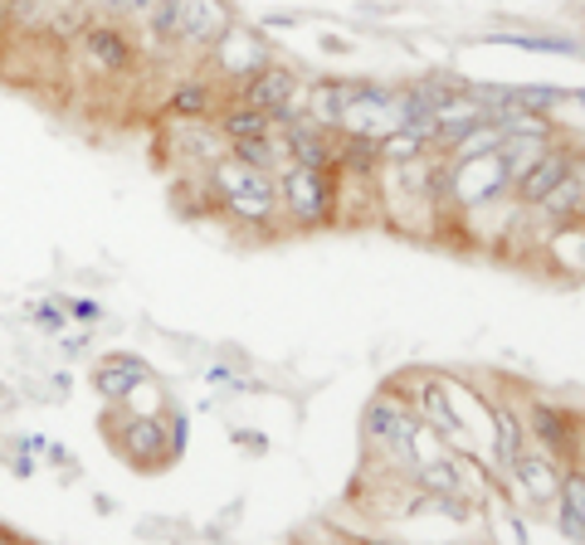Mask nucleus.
<instances>
[{"instance_id":"nucleus-1","label":"nucleus","mask_w":585,"mask_h":545,"mask_svg":"<svg viewBox=\"0 0 585 545\" xmlns=\"http://www.w3.org/2000/svg\"><path fill=\"white\" fill-rule=\"evenodd\" d=\"M210 190H220V204L230 214H240V220H258L264 224L268 214L278 210V186L268 170H254L244 162H234V156H220L216 166H210Z\"/></svg>"},{"instance_id":"nucleus-2","label":"nucleus","mask_w":585,"mask_h":545,"mask_svg":"<svg viewBox=\"0 0 585 545\" xmlns=\"http://www.w3.org/2000/svg\"><path fill=\"white\" fill-rule=\"evenodd\" d=\"M274 186H278V204H284L298 224H328L336 214V170L288 166Z\"/></svg>"},{"instance_id":"nucleus-3","label":"nucleus","mask_w":585,"mask_h":545,"mask_svg":"<svg viewBox=\"0 0 585 545\" xmlns=\"http://www.w3.org/2000/svg\"><path fill=\"white\" fill-rule=\"evenodd\" d=\"M444 180H449V196H454L459 204H468V210L493 204L503 190H512V180H508V170H503L498 152H493V156H474V162H454Z\"/></svg>"},{"instance_id":"nucleus-4","label":"nucleus","mask_w":585,"mask_h":545,"mask_svg":"<svg viewBox=\"0 0 585 545\" xmlns=\"http://www.w3.org/2000/svg\"><path fill=\"white\" fill-rule=\"evenodd\" d=\"M292 98H298V74L292 68H258L250 84H240V102H250L254 112H264L268 122L288 118L292 112Z\"/></svg>"},{"instance_id":"nucleus-5","label":"nucleus","mask_w":585,"mask_h":545,"mask_svg":"<svg viewBox=\"0 0 585 545\" xmlns=\"http://www.w3.org/2000/svg\"><path fill=\"white\" fill-rule=\"evenodd\" d=\"M230 30H234L230 0H181V20H176V34H181L190 49H216V44Z\"/></svg>"},{"instance_id":"nucleus-6","label":"nucleus","mask_w":585,"mask_h":545,"mask_svg":"<svg viewBox=\"0 0 585 545\" xmlns=\"http://www.w3.org/2000/svg\"><path fill=\"white\" fill-rule=\"evenodd\" d=\"M576 166H581V162H576V152H566V146H547V152L537 156V166L527 170V176L512 186V190H517V200H522V204H537V200L547 196V190H556L561 180H566Z\"/></svg>"},{"instance_id":"nucleus-7","label":"nucleus","mask_w":585,"mask_h":545,"mask_svg":"<svg viewBox=\"0 0 585 545\" xmlns=\"http://www.w3.org/2000/svg\"><path fill=\"white\" fill-rule=\"evenodd\" d=\"M216 64L224 68L230 78H240V84H250L258 68H268V49H264V34H240L230 30L224 40L216 44Z\"/></svg>"},{"instance_id":"nucleus-8","label":"nucleus","mask_w":585,"mask_h":545,"mask_svg":"<svg viewBox=\"0 0 585 545\" xmlns=\"http://www.w3.org/2000/svg\"><path fill=\"white\" fill-rule=\"evenodd\" d=\"M517 477V487H522V497H532V502H556V487H561V472L566 468H556V458L551 453H517L512 458V468Z\"/></svg>"},{"instance_id":"nucleus-9","label":"nucleus","mask_w":585,"mask_h":545,"mask_svg":"<svg viewBox=\"0 0 585 545\" xmlns=\"http://www.w3.org/2000/svg\"><path fill=\"white\" fill-rule=\"evenodd\" d=\"M356 98H362V84H312L308 88V112H302V118H308L312 127L332 132V127H342V112L352 108Z\"/></svg>"},{"instance_id":"nucleus-10","label":"nucleus","mask_w":585,"mask_h":545,"mask_svg":"<svg viewBox=\"0 0 585 545\" xmlns=\"http://www.w3.org/2000/svg\"><path fill=\"white\" fill-rule=\"evenodd\" d=\"M137 385H146V366L137 356H108L93 366V390L103 400H128Z\"/></svg>"},{"instance_id":"nucleus-11","label":"nucleus","mask_w":585,"mask_h":545,"mask_svg":"<svg viewBox=\"0 0 585 545\" xmlns=\"http://www.w3.org/2000/svg\"><path fill=\"white\" fill-rule=\"evenodd\" d=\"M556 521H561V536L571 545L585 541V472L571 468L561 472V487H556Z\"/></svg>"},{"instance_id":"nucleus-12","label":"nucleus","mask_w":585,"mask_h":545,"mask_svg":"<svg viewBox=\"0 0 585 545\" xmlns=\"http://www.w3.org/2000/svg\"><path fill=\"white\" fill-rule=\"evenodd\" d=\"M78 40H84V54L103 68V74H122V68L132 64V44L122 40L112 25H88Z\"/></svg>"},{"instance_id":"nucleus-13","label":"nucleus","mask_w":585,"mask_h":545,"mask_svg":"<svg viewBox=\"0 0 585 545\" xmlns=\"http://www.w3.org/2000/svg\"><path fill=\"white\" fill-rule=\"evenodd\" d=\"M532 434L542 443V453L551 458H561V453L576 443V429H571V414L556 404H532Z\"/></svg>"},{"instance_id":"nucleus-14","label":"nucleus","mask_w":585,"mask_h":545,"mask_svg":"<svg viewBox=\"0 0 585 545\" xmlns=\"http://www.w3.org/2000/svg\"><path fill=\"white\" fill-rule=\"evenodd\" d=\"M410 400H415V409H420V414L439 429V434H454V429H464V424H459V414H454V404H449V390H444L439 380H430V375H424V380H415Z\"/></svg>"},{"instance_id":"nucleus-15","label":"nucleus","mask_w":585,"mask_h":545,"mask_svg":"<svg viewBox=\"0 0 585 545\" xmlns=\"http://www.w3.org/2000/svg\"><path fill=\"white\" fill-rule=\"evenodd\" d=\"M581 196H585V170L576 166L556 190H547V196L537 200V210L551 214V220H571V224H576L581 220V204H585Z\"/></svg>"},{"instance_id":"nucleus-16","label":"nucleus","mask_w":585,"mask_h":545,"mask_svg":"<svg viewBox=\"0 0 585 545\" xmlns=\"http://www.w3.org/2000/svg\"><path fill=\"white\" fill-rule=\"evenodd\" d=\"M547 146H551V136H503L498 162H503V170H508V180H512V186L527 176V170L537 166V156H542Z\"/></svg>"},{"instance_id":"nucleus-17","label":"nucleus","mask_w":585,"mask_h":545,"mask_svg":"<svg viewBox=\"0 0 585 545\" xmlns=\"http://www.w3.org/2000/svg\"><path fill=\"white\" fill-rule=\"evenodd\" d=\"M220 132H224V142H264L268 132H274V122L264 118V112H254L250 102H234V108H224V118H220Z\"/></svg>"},{"instance_id":"nucleus-18","label":"nucleus","mask_w":585,"mask_h":545,"mask_svg":"<svg viewBox=\"0 0 585 545\" xmlns=\"http://www.w3.org/2000/svg\"><path fill=\"white\" fill-rule=\"evenodd\" d=\"M493 438H498V468L508 472L512 468V458L527 448V429H522V419L512 414V409H493Z\"/></svg>"},{"instance_id":"nucleus-19","label":"nucleus","mask_w":585,"mask_h":545,"mask_svg":"<svg viewBox=\"0 0 585 545\" xmlns=\"http://www.w3.org/2000/svg\"><path fill=\"white\" fill-rule=\"evenodd\" d=\"M503 136H508V132L493 127V122H483V127H474V132H464L454 146H449V166H454V162H474V156H493L503 146Z\"/></svg>"},{"instance_id":"nucleus-20","label":"nucleus","mask_w":585,"mask_h":545,"mask_svg":"<svg viewBox=\"0 0 585 545\" xmlns=\"http://www.w3.org/2000/svg\"><path fill=\"white\" fill-rule=\"evenodd\" d=\"M488 44H512V49H527V54H566V59L581 54L576 40H547V34H488Z\"/></svg>"},{"instance_id":"nucleus-21","label":"nucleus","mask_w":585,"mask_h":545,"mask_svg":"<svg viewBox=\"0 0 585 545\" xmlns=\"http://www.w3.org/2000/svg\"><path fill=\"white\" fill-rule=\"evenodd\" d=\"M415 482L430 497H459V472H454V463H444V458L415 463Z\"/></svg>"},{"instance_id":"nucleus-22","label":"nucleus","mask_w":585,"mask_h":545,"mask_svg":"<svg viewBox=\"0 0 585 545\" xmlns=\"http://www.w3.org/2000/svg\"><path fill=\"white\" fill-rule=\"evenodd\" d=\"M376 162H380L376 136H346L336 146V166H346V170H376Z\"/></svg>"},{"instance_id":"nucleus-23","label":"nucleus","mask_w":585,"mask_h":545,"mask_svg":"<svg viewBox=\"0 0 585 545\" xmlns=\"http://www.w3.org/2000/svg\"><path fill=\"white\" fill-rule=\"evenodd\" d=\"M166 108H172L176 118H206V112L216 108V98H210L206 84H181V88L172 93V102H166Z\"/></svg>"},{"instance_id":"nucleus-24","label":"nucleus","mask_w":585,"mask_h":545,"mask_svg":"<svg viewBox=\"0 0 585 545\" xmlns=\"http://www.w3.org/2000/svg\"><path fill=\"white\" fill-rule=\"evenodd\" d=\"M128 429H132V438L122 443V448H128L132 458H142V463L162 458V448H166V443L156 438V424H152V419H137V424H128Z\"/></svg>"},{"instance_id":"nucleus-25","label":"nucleus","mask_w":585,"mask_h":545,"mask_svg":"<svg viewBox=\"0 0 585 545\" xmlns=\"http://www.w3.org/2000/svg\"><path fill=\"white\" fill-rule=\"evenodd\" d=\"M176 20H181V0H156L152 5V30L162 34V40L176 34Z\"/></svg>"},{"instance_id":"nucleus-26","label":"nucleus","mask_w":585,"mask_h":545,"mask_svg":"<svg viewBox=\"0 0 585 545\" xmlns=\"http://www.w3.org/2000/svg\"><path fill=\"white\" fill-rule=\"evenodd\" d=\"M64 316H69V312H64L59 302H40V307H35V322L49 326V332H64Z\"/></svg>"},{"instance_id":"nucleus-27","label":"nucleus","mask_w":585,"mask_h":545,"mask_svg":"<svg viewBox=\"0 0 585 545\" xmlns=\"http://www.w3.org/2000/svg\"><path fill=\"white\" fill-rule=\"evenodd\" d=\"M206 380H210V385H224V390H234V394L244 390V380H240V375H234V370H224V366H210V370H206Z\"/></svg>"},{"instance_id":"nucleus-28","label":"nucleus","mask_w":585,"mask_h":545,"mask_svg":"<svg viewBox=\"0 0 585 545\" xmlns=\"http://www.w3.org/2000/svg\"><path fill=\"white\" fill-rule=\"evenodd\" d=\"M74 316H78V322H98V316H103V307H98L93 298H78L74 302Z\"/></svg>"},{"instance_id":"nucleus-29","label":"nucleus","mask_w":585,"mask_h":545,"mask_svg":"<svg viewBox=\"0 0 585 545\" xmlns=\"http://www.w3.org/2000/svg\"><path fill=\"white\" fill-rule=\"evenodd\" d=\"M264 25H274V30H288V25H298V15H268Z\"/></svg>"},{"instance_id":"nucleus-30","label":"nucleus","mask_w":585,"mask_h":545,"mask_svg":"<svg viewBox=\"0 0 585 545\" xmlns=\"http://www.w3.org/2000/svg\"><path fill=\"white\" fill-rule=\"evenodd\" d=\"M118 10H152V0H112Z\"/></svg>"},{"instance_id":"nucleus-31","label":"nucleus","mask_w":585,"mask_h":545,"mask_svg":"<svg viewBox=\"0 0 585 545\" xmlns=\"http://www.w3.org/2000/svg\"><path fill=\"white\" fill-rule=\"evenodd\" d=\"M0 545H20V541H15V536H10V531H5V526H0Z\"/></svg>"},{"instance_id":"nucleus-32","label":"nucleus","mask_w":585,"mask_h":545,"mask_svg":"<svg viewBox=\"0 0 585 545\" xmlns=\"http://www.w3.org/2000/svg\"><path fill=\"white\" fill-rule=\"evenodd\" d=\"M371 545H390V541H371Z\"/></svg>"}]
</instances>
